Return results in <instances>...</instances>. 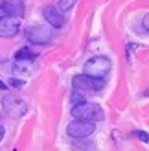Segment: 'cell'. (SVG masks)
Returning a JSON list of instances; mask_svg holds the SVG:
<instances>
[{
  "mask_svg": "<svg viewBox=\"0 0 149 151\" xmlns=\"http://www.w3.org/2000/svg\"><path fill=\"white\" fill-rule=\"evenodd\" d=\"M110 68H112V63L110 59L105 55H96L92 59H88L83 66V74L88 76L92 79H101L105 81V78L110 74Z\"/></svg>",
  "mask_w": 149,
  "mask_h": 151,
  "instance_id": "obj_1",
  "label": "cell"
},
{
  "mask_svg": "<svg viewBox=\"0 0 149 151\" xmlns=\"http://www.w3.org/2000/svg\"><path fill=\"white\" fill-rule=\"evenodd\" d=\"M26 39L35 44V46H44V44H50L52 39H54V33H52V29L48 26H32L26 29Z\"/></svg>",
  "mask_w": 149,
  "mask_h": 151,
  "instance_id": "obj_6",
  "label": "cell"
},
{
  "mask_svg": "<svg viewBox=\"0 0 149 151\" xmlns=\"http://www.w3.org/2000/svg\"><path fill=\"white\" fill-rule=\"evenodd\" d=\"M72 116L74 120H88V122H101L105 118V112L100 107L98 103H79V105H74L72 107Z\"/></svg>",
  "mask_w": 149,
  "mask_h": 151,
  "instance_id": "obj_2",
  "label": "cell"
},
{
  "mask_svg": "<svg viewBox=\"0 0 149 151\" xmlns=\"http://www.w3.org/2000/svg\"><path fill=\"white\" fill-rule=\"evenodd\" d=\"M20 29V24L17 19L11 17H0V39H9L15 37Z\"/></svg>",
  "mask_w": 149,
  "mask_h": 151,
  "instance_id": "obj_8",
  "label": "cell"
},
{
  "mask_svg": "<svg viewBox=\"0 0 149 151\" xmlns=\"http://www.w3.org/2000/svg\"><path fill=\"white\" fill-rule=\"evenodd\" d=\"M76 2L77 0H57V4H55V7L61 13H64V11H70L74 6H76Z\"/></svg>",
  "mask_w": 149,
  "mask_h": 151,
  "instance_id": "obj_12",
  "label": "cell"
},
{
  "mask_svg": "<svg viewBox=\"0 0 149 151\" xmlns=\"http://www.w3.org/2000/svg\"><path fill=\"white\" fill-rule=\"evenodd\" d=\"M2 109H4V112L9 118L19 120L22 116H26L28 103L24 100H20V98H17V96H13V94H6L2 98Z\"/></svg>",
  "mask_w": 149,
  "mask_h": 151,
  "instance_id": "obj_3",
  "label": "cell"
},
{
  "mask_svg": "<svg viewBox=\"0 0 149 151\" xmlns=\"http://www.w3.org/2000/svg\"><path fill=\"white\" fill-rule=\"evenodd\" d=\"M37 57H39V54H37V52H33V50H29V48H20L19 52H17V54H15V61H17V63H33L35 61V59Z\"/></svg>",
  "mask_w": 149,
  "mask_h": 151,
  "instance_id": "obj_10",
  "label": "cell"
},
{
  "mask_svg": "<svg viewBox=\"0 0 149 151\" xmlns=\"http://www.w3.org/2000/svg\"><path fill=\"white\" fill-rule=\"evenodd\" d=\"M131 134H133V137H138V140H142L144 144H147V140H149V134L145 131H133Z\"/></svg>",
  "mask_w": 149,
  "mask_h": 151,
  "instance_id": "obj_14",
  "label": "cell"
},
{
  "mask_svg": "<svg viewBox=\"0 0 149 151\" xmlns=\"http://www.w3.org/2000/svg\"><path fill=\"white\" fill-rule=\"evenodd\" d=\"M6 88H7V85H6L4 81H0V90H6Z\"/></svg>",
  "mask_w": 149,
  "mask_h": 151,
  "instance_id": "obj_17",
  "label": "cell"
},
{
  "mask_svg": "<svg viewBox=\"0 0 149 151\" xmlns=\"http://www.w3.org/2000/svg\"><path fill=\"white\" fill-rule=\"evenodd\" d=\"M42 15H44V20H46L52 28L61 29L64 26V17H63V13L59 11L55 6H46L42 9Z\"/></svg>",
  "mask_w": 149,
  "mask_h": 151,
  "instance_id": "obj_9",
  "label": "cell"
},
{
  "mask_svg": "<svg viewBox=\"0 0 149 151\" xmlns=\"http://www.w3.org/2000/svg\"><path fill=\"white\" fill-rule=\"evenodd\" d=\"M94 131H96V124L88 122V120H72L66 127V134L76 140L88 138L90 134H94Z\"/></svg>",
  "mask_w": 149,
  "mask_h": 151,
  "instance_id": "obj_4",
  "label": "cell"
},
{
  "mask_svg": "<svg viewBox=\"0 0 149 151\" xmlns=\"http://www.w3.org/2000/svg\"><path fill=\"white\" fill-rule=\"evenodd\" d=\"M13 72L26 76V74H32L33 72V66H32V63H17V65L13 66Z\"/></svg>",
  "mask_w": 149,
  "mask_h": 151,
  "instance_id": "obj_11",
  "label": "cell"
},
{
  "mask_svg": "<svg viewBox=\"0 0 149 151\" xmlns=\"http://www.w3.org/2000/svg\"><path fill=\"white\" fill-rule=\"evenodd\" d=\"M0 15L19 19L24 15V0H0Z\"/></svg>",
  "mask_w": 149,
  "mask_h": 151,
  "instance_id": "obj_7",
  "label": "cell"
},
{
  "mask_svg": "<svg viewBox=\"0 0 149 151\" xmlns=\"http://www.w3.org/2000/svg\"><path fill=\"white\" fill-rule=\"evenodd\" d=\"M9 83H11L13 87H22V85H24V81H20V79H17V78H11Z\"/></svg>",
  "mask_w": 149,
  "mask_h": 151,
  "instance_id": "obj_15",
  "label": "cell"
},
{
  "mask_svg": "<svg viewBox=\"0 0 149 151\" xmlns=\"http://www.w3.org/2000/svg\"><path fill=\"white\" fill-rule=\"evenodd\" d=\"M72 87L76 92H98L105 87V81L101 79H92L85 74H77L72 78Z\"/></svg>",
  "mask_w": 149,
  "mask_h": 151,
  "instance_id": "obj_5",
  "label": "cell"
},
{
  "mask_svg": "<svg viewBox=\"0 0 149 151\" xmlns=\"http://www.w3.org/2000/svg\"><path fill=\"white\" fill-rule=\"evenodd\" d=\"M85 101H87V100H85V96H83V94L76 92V90L72 92V107H74V105H79V103H85Z\"/></svg>",
  "mask_w": 149,
  "mask_h": 151,
  "instance_id": "obj_13",
  "label": "cell"
},
{
  "mask_svg": "<svg viewBox=\"0 0 149 151\" xmlns=\"http://www.w3.org/2000/svg\"><path fill=\"white\" fill-rule=\"evenodd\" d=\"M0 124H2V118H0Z\"/></svg>",
  "mask_w": 149,
  "mask_h": 151,
  "instance_id": "obj_18",
  "label": "cell"
},
{
  "mask_svg": "<svg viewBox=\"0 0 149 151\" xmlns=\"http://www.w3.org/2000/svg\"><path fill=\"white\" fill-rule=\"evenodd\" d=\"M4 137H6V129H4V125L0 124V142L4 140Z\"/></svg>",
  "mask_w": 149,
  "mask_h": 151,
  "instance_id": "obj_16",
  "label": "cell"
}]
</instances>
